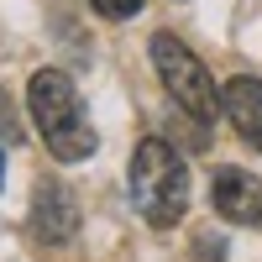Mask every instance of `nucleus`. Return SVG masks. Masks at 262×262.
Returning <instances> with one entry per match:
<instances>
[{
	"label": "nucleus",
	"mask_w": 262,
	"mask_h": 262,
	"mask_svg": "<svg viewBox=\"0 0 262 262\" xmlns=\"http://www.w3.org/2000/svg\"><path fill=\"white\" fill-rule=\"evenodd\" d=\"M27 105H32V121H37L42 142H48V152H53L58 163H84V158L100 147L95 121H90V111H84V100H79V90H74V79L63 74V69L32 74Z\"/></svg>",
	"instance_id": "1"
},
{
	"label": "nucleus",
	"mask_w": 262,
	"mask_h": 262,
	"mask_svg": "<svg viewBox=\"0 0 262 262\" xmlns=\"http://www.w3.org/2000/svg\"><path fill=\"white\" fill-rule=\"evenodd\" d=\"M131 205L142 210L147 226H179L189 210V168L163 137H147L131 158Z\"/></svg>",
	"instance_id": "2"
},
{
	"label": "nucleus",
	"mask_w": 262,
	"mask_h": 262,
	"mask_svg": "<svg viewBox=\"0 0 262 262\" xmlns=\"http://www.w3.org/2000/svg\"><path fill=\"white\" fill-rule=\"evenodd\" d=\"M152 63H158V79H163V90L173 95V105L189 116V121H200V126H210L215 116H221V90L210 84V74H205V63L194 58L189 48L173 32H158L152 37Z\"/></svg>",
	"instance_id": "3"
},
{
	"label": "nucleus",
	"mask_w": 262,
	"mask_h": 262,
	"mask_svg": "<svg viewBox=\"0 0 262 262\" xmlns=\"http://www.w3.org/2000/svg\"><path fill=\"white\" fill-rule=\"evenodd\" d=\"M32 231H37V242H69V236L79 231V200L69 194V184H58V179H42L37 194H32Z\"/></svg>",
	"instance_id": "4"
},
{
	"label": "nucleus",
	"mask_w": 262,
	"mask_h": 262,
	"mask_svg": "<svg viewBox=\"0 0 262 262\" xmlns=\"http://www.w3.org/2000/svg\"><path fill=\"white\" fill-rule=\"evenodd\" d=\"M215 210H221V221L257 226L262 221V179L247 168H221L215 173Z\"/></svg>",
	"instance_id": "5"
},
{
	"label": "nucleus",
	"mask_w": 262,
	"mask_h": 262,
	"mask_svg": "<svg viewBox=\"0 0 262 262\" xmlns=\"http://www.w3.org/2000/svg\"><path fill=\"white\" fill-rule=\"evenodd\" d=\"M221 111L242 137L262 152V79H231L221 90Z\"/></svg>",
	"instance_id": "6"
},
{
	"label": "nucleus",
	"mask_w": 262,
	"mask_h": 262,
	"mask_svg": "<svg viewBox=\"0 0 262 262\" xmlns=\"http://www.w3.org/2000/svg\"><path fill=\"white\" fill-rule=\"evenodd\" d=\"M90 6H95L105 21H131V16L142 11V0H90Z\"/></svg>",
	"instance_id": "7"
},
{
	"label": "nucleus",
	"mask_w": 262,
	"mask_h": 262,
	"mask_svg": "<svg viewBox=\"0 0 262 262\" xmlns=\"http://www.w3.org/2000/svg\"><path fill=\"white\" fill-rule=\"evenodd\" d=\"M0 168H6V163H0Z\"/></svg>",
	"instance_id": "8"
}]
</instances>
